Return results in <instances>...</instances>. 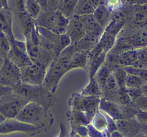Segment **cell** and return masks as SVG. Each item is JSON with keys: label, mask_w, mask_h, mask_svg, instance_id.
Returning a JSON list of instances; mask_svg holds the SVG:
<instances>
[{"label": "cell", "mask_w": 147, "mask_h": 137, "mask_svg": "<svg viewBox=\"0 0 147 137\" xmlns=\"http://www.w3.org/2000/svg\"><path fill=\"white\" fill-rule=\"evenodd\" d=\"M106 114V118H107V130L109 131V132L110 133V134H111L112 132H113V131L118 130V126H117V124H116V121L114 119V118H113L112 117H111L110 116L108 115V114Z\"/></svg>", "instance_id": "obj_44"}, {"label": "cell", "mask_w": 147, "mask_h": 137, "mask_svg": "<svg viewBox=\"0 0 147 137\" xmlns=\"http://www.w3.org/2000/svg\"><path fill=\"white\" fill-rule=\"evenodd\" d=\"M69 18L59 9H42L35 19L36 25L41 26L57 34H65Z\"/></svg>", "instance_id": "obj_4"}, {"label": "cell", "mask_w": 147, "mask_h": 137, "mask_svg": "<svg viewBox=\"0 0 147 137\" xmlns=\"http://www.w3.org/2000/svg\"><path fill=\"white\" fill-rule=\"evenodd\" d=\"M126 1H127L129 4H132V5H133V4H137V3L139 1V0H126Z\"/></svg>", "instance_id": "obj_52"}, {"label": "cell", "mask_w": 147, "mask_h": 137, "mask_svg": "<svg viewBox=\"0 0 147 137\" xmlns=\"http://www.w3.org/2000/svg\"><path fill=\"white\" fill-rule=\"evenodd\" d=\"M124 68L127 73L139 76L145 82H147V68H136V67H133V66L124 67Z\"/></svg>", "instance_id": "obj_38"}, {"label": "cell", "mask_w": 147, "mask_h": 137, "mask_svg": "<svg viewBox=\"0 0 147 137\" xmlns=\"http://www.w3.org/2000/svg\"><path fill=\"white\" fill-rule=\"evenodd\" d=\"M5 119H6L5 117H4V116H3L2 114H1V113H0V124H1V123H2L3 121H4Z\"/></svg>", "instance_id": "obj_54"}, {"label": "cell", "mask_w": 147, "mask_h": 137, "mask_svg": "<svg viewBox=\"0 0 147 137\" xmlns=\"http://www.w3.org/2000/svg\"><path fill=\"white\" fill-rule=\"evenodd\" d=\"M78 50L76 43H70L65 47L58 55L56 57V59L68 70V66L72 58Z\"/></svg>", "instance_id": "obj_25"}, {"label": "cell", "mask_w": 147, "mask_h": 137, "mask_svg": "<svg viewBox=\"0 0 147 137\" xmlns=\"http://www.w3.org/2000/svg\"><path fill=\"white\" fill-rule=\"evenodd\" d=\"M24 39L27 44V53L32 62L48 68L56 58V55L52 50L40 44V36L37 27Z\"/></svg>", "instance_id": "obj_2"}, {"label": "cell", "mask_w": 147, "mask_h": 137, "mask_svg": "<svg viewBox=\"0 0 147 137\" xmlns=\"http://www.w3.org/2000/svg\"><path fill=\"white\" fill-rule=\"evenodd\" d=\"M0 30L5 33L10 42L16 38L13 30V14L9 8L0 7Z\"/></svg>", "instance_id": "obj_18"}, {"label": "cell", "mask_w": 147, "mask_h": 137, "mask_svg": "<svg viewBox=\"0 0 147 137\" xmlns=\"http://www.w3.org/2000/svg\"><path fill=\"white\" fill-rule=\"evenodd\" d=\"M91 124L98 130L104 132L106 137H111L110 133L107 130V118H106V114L100 109L92 119Z\"/></svg>", "instance_id": "obj_28"}, {"label": "cell", "mask_w": 147, "mask_h": 137, "mask_svg": "<svg viewBox=\"0 0 147 137\" xmlns=\"http://www.w3.org/2000/svg\"><path fill=\"white\" fill-rule=\"evenodd\" d=\"M127 21L137 26L147 24V4L132 5L130 17Z\"/></svg>", "instance_id": "obj_20"}, {"label": "cell", "mask_w": 147, "mask_h": 137, "mask_svg": "<svg viewBox=\"0 0 147 137\" xmlns=\"http://www.w3.org/2000/svg\"><path fill=\"white\" fill-rule=\"evenodd\" d=\"M137 59V50L136 49H134L116 54H108L106 61L112 65H118L124 67L132 66Z\"/></svg>", "instance_id": "obj_13"}, {"label": "cell", "mask_w": 147, "mask_h": 137, "mask_svg": "<svg viewBox=\"0 0 147 137\" xmlns=\"http://www.w3.org/2000/svg\"><path fill=\"white\" fill-rule=\"evenodd\" d=\"M11 89H12V88H11V87L2 85V84H0V98H1L4 94H5L6 93L8 92V91H9Z\"/></svg>", "instance_id": "obj_47"}, {"label": "cell", "mask_w": 147, "mask_h": 137, "mask_svg": "<svg viewBox=\"0 0 147 137\" xmlns=\"http://www.w3.org/2000/svg\"><path fill=\"white\" fill-rule=\"evenodd\" d=\"M92 3L94 5V7H97L99 5H101V4H105L106 2V0H91Z\"/></svg>", "instance_id": "obj_49"}, {"label": "cell", "mask_w": 147, "mask_h": 137, "mask_svg": "<svg viewBox=\"0 0 147 137\" xmlns=\"http://www.w3.org/2000/svg\"><path fill=\"white\" fill-rule=\"evenodd\" d=\"M4 59H5V58H4V57H3L0 56V68H1V66H2V64H4Z\"/></svg>", "instance_id": "obj_53"}, {"label": "cell", "mask_w": 147, "mask_h": 137, "mask_svg": "<svg viewBox=\"0 0 147 137\" xmlns=\"http://www.w3.org/2000/svg\"><path fill=\"white\" fill-rule=\"evenodd\" d=\"M11 47V43L5 33L0 30V56L6 58Z\"/></svg>", "instance_id": "obj_34"}, {"label": "cell", "mask_w": 147, "mask_h": 137, "mask_svg": "<svg viewBox=\"0 0 147 137\" xmlns=\"http://www.w3.org/2000/svg\"><path fill=\"white\" fill-rule=\"evenodd\" d=\"M111 74L112 65L107 61H105L104 64L98 68L97 72L95 74L94 78L100 86V89L102 90V92H103V89L104 88L105 84H106L108 78H109Z\"/></svg>", "instance_id": "obj_27"}, {"label": "cell", "mask_w": 147, "mask_h": 137, "mask_svg": "<svg viewBox=\"0 0 147 137\" xmlns=\"http://www.w3.org/2000/svg\"><path fill=\"white\" fill-rule=\"evenodd\" d=\"M21 82V69L6 57L0 68V84L13 88Z\"/></svg>", "instance_id": "obj_10"}, {"label": "cell", "mask_w": 147, "mask_h": 137, "mask_svg": "<svg viewBox=\"0 0 147 137\" xmlns=\"http://www.w3.org/2000/svg\"><path fill=\"white\" fill-rule=\"evenodd\" d=\"M120 88V87H119L116 78L113 76V74H111L110 76H109V78H108L106 84H105V86L103 89V96H102V97L103 96L104 94H107V93L109 92H111V91H114V90L118 89V88Z\"/></svg>", "instance_id": "obj_39"}, {"label": "cell", "mask_w": 147, "mask_h": 137, "mask_svg": "<svg viewBox=\"0 0 147 137\" xmlns=\"http://www.w3.org/2000/svg\"><path fill=\"white\" fill-rule=\"evenodd\" d=\"M25 9L27 14L36 19L42 11V7L37 0H24Z\"/></svg>", "instance_id": "obj_32"}, {"label": "cell", "mask_w": 147, "mask_h": 137, "mask_svg": "<svg viewBox=\"0 0 147 137\" xmlns=\"http://www.w3.org/2000/svg\"><path fill=\"white\" fill-rule=\"evenodd\" d=\"M124 136L123 135L121 132L119 131V130H116V131H113V132L111 134V137H123Z\"/></svg>", "instance_id": "obj_50"}, {"label": "cell", "mask_w": 147, "mask_h": 137, "mask_svg": "<svg viewBox=\"0 0 147 137\" xmlns=\"http://www.w3.org/2000/svg\"><path fill=\"white\" fill-rule=\"evenodd\" d=\"M29 102L26 97L11 89L0 98V113L6 118H16Z\"/></svg>", "instance_id": "obj_5"}, {"label": "cell", "mask_w": 147, "mask_h": 137, "mask_svg": "<svg viewBox=\"0 0 147 137\" xmlns=\"http://www.w3.org/2000/svg\"><path fill=\"white\" fill-rule=\"evenodd\" d=\"M134 105L139 111H147V95L143 94L134 101Z\"/></svg>", "instance_id": "obj_41"}, {"label": "cell", "mask_w": 147, "mask_h": 137, "mask_svg": "<svg viewBox=\"0 0 147 137\" xmlns=\"http://www.w3.org/2000/svg\"><path fill=\"white\" fill-rule=\"evenodd\" d=\"M118 130L124 136H134L142 131V125L135 117L130 119H121L116 121Z\"/></svg>", "instance_id": "obj_17"}, {"label": "cell", "mask_w": 147, "mask_h": 137, "mask_svg": "<svg viewBox=\"0 0 147 137\" xmlns=\"http://www.w3.org/2000/svg\"><path fill=\"white\" fill-rule=\"evenodd\" d=\"M21 81L32 85H42L44 82L47 68L32 63L20 68Z\"/></svg>", "instance_id": "obj_12"}, {"label": "cell", "mask_w": 147, "mask_h": 137, "mask_svg": "<svg viewBox=\"0 0 147 137\" xmlns=\"http://www.w3.org/2000/svg\"><path fill=\"white\" fill-rule=\"evenodd\" d=\"M138 53V59L133 64V67L140 68H147V54L142 48L136 49Z\"/></svg>", "instance_id": "obj_37"}, {"label": "cell", "mask_w": 147, "mask_h": 137, "mask_svg": "<svg viewBox=\"0 0 147 137\" xmlns=\"http://www.w3.org/2000/svg\"><path fill=\"white\" fill-rule=\"evenodd\" d=\"M7 3H8V8L12 13L26 11L24 0H8Z\"/></svg>", "instance_id": "obj_36"}, {"label": "cell", "mask_w": 147, "mask_h": 137, "mask_svg": "<svg viewBox=\"0 0 147 137\" xmlns=\"http://www.w3.org/2000/svg\"><path fill=\"white\" fill-rule=\"evenodd\" d=\"M103 97L113 102L122 104V105H132L134 102L129 96V94L125 88H119L113 91L104 94Z\"/></svg>", "instance_id": "obj_21"}, {"label": "cell", "mask_w": 147, "mask_h": 137, "mask_svg": "<svg viewBox=\"0 0 147 137\" xmlns=\"http://www.w3.org/2000/svg\"><path fill=\"white\" fill-rule=\"evenodd\" d=\"M40 36V42L42 45L52 50L56 57L71 43L66 34H57L41 26L36 25Z\"/></svg>", "instance_id": "obj_6"}, {"label": "cell", "mask_w": 147, "mask_h": 137, "mask_svg": "<svg viewBox=\"0 0 147 137\" xmlns=\"http://www.w3.org/2000/svg\"><path fill=\"white\" fill-rule=\"evenodd\" d=\"M13 14V24H15L18 29L21 31L24 37L31 34L36 27L35 19L30 17L27 11L16 12Z\"/></svg>", "instance_id": "obj_15"}, {"label": "cell", "mask_w": 147, "mask_h": 137, "mask_svg": "<svg viewBox=\"0 0 147 137\" xmlns=\"http://www.w3.org/2000/svg\"><path fill=\"white\" fill-rule=\"evenodd\" d=\"M38 1V3L40 4V5L41 6L42 9H47L48 8V3L49 0H37Z\"/></svg>", "instance_id": "obj_48"}, {"label": "cell", "mask_w": 147, "mask_h": 137, "mask_svg": "<svg viewBox=\"0 0 147 137\" xmlns=\"http://www.w3.org/2000/svg\"><path fill=\"white\" fill-rule=\"evenodd\" d=\"M86 33V29L80 16L74 14L69 18L65 34L68 36L71 43H76L80 41Z\"/></svg>", "instance_id": "obj_14"}, {"label": "cell", "mask_w": 147, "mask_h": 137, "mask_svg": "<svg viewBox=\"0 0 147 137\" xmlns=\"http://www.w3.org/2000/svg\"><path fill=\"white\" fill-rule=\"evenodd\" d=\"M105 4L112 13H115L126 8L129 3L126 0H106Z\"/></svg>", "instance_id": "obj_35"}, {"label": "cell", "mask_w": 147, "mask_h": 137, "mask_svg": "<svg viewBox=\"0 0 147 137\" xmlns=\"http://www.w3.org/2000/svg\"><path fill=\"white\" fill-rule=\"evenodd\" d=\"M61 0H49L48 8L47 9H58Z\"/></svg>", "instance_id": "obj_46"}, {"label": "cell", "mask_w": 147, "mask_h": 137, "mask_svg": "<svg viewBox=\"0 0 147 137\" xmlns=\"http://www.w3.org/2000/svg\"><path fill=\"white\" fill-rule=\"evenodd\" d=\"M8 0H0V7H5L8 8Z\"/></svg>", "instance_id": "obj_51"}, {"label": "cell", "mask_w": 147, "mask_h": 137, "mask_svg": "<svg viewBox=\"0 0 147 137\" xmlns=\"http://www.w3.org/2000/svg\"><path fill=\"white\" fill-rule=\"evenodd\" d=\"M142 49L143 50V51L147 54V46H146V47H142Z\"/></svg>", "instance_id": "obj_55"}, {"label": "cell", "mask_w": 147, "mask_h": 137, "mask_svg": "<svg viewBox=\"0 0 147 137\" xmlns=\"http://www.w3.org/2000/svg\"><path fill=\"white\" fill-rule=\"evenodd\" d=\"M14 91L24 96L31 102H34L42 106L50 108L53 104V93L43 84L32 85L20 82L12 88Z\"/></svg>", "instance_id": "obj_3"}, {"label": "cell", "mask_w": 147, "mask_h": 137, "mask_svg": "<svg viewBox=\"0 0 147 137\" xmlns=\"http://www.w3.org/2000/svg\"><path fill=\"white\" fill-rule=\"evenodd\" d=\"M112 65V64H111ZM128 73L125 70L124 67L118 65H112V74L116 78L120 88H125L126 76Z\"/></svg>", "instance_id": "obj_31"}, {"label": "cell", "mask_w": 147, "mask_h": 137, "mask_svg": "<svg viewBox=\"0 0 147 137\" xmlns=\"http://www.w3.org/2000/svg\"><path fill=\"white\" fill-rule=\"evenodd\" d=\"M67 72V68L62 65L56 59H55L54 61L47 68L43 85L53 94H55L59 83L65 74Z\"/></svg>", "instance_id": "obj_9"}, {"label": "cell", "mask_w": 147, "mask_h": 137, "mask_svg": "<svg viewBox=\"0 0 147 137\" xmlns=\"http://www.w3.org/2000/svg\"><path fill=\"white\" fill-rule=\"evenodd\" d=\"M66 116L70 122V128H75L80 125L88 126L91 123L86 114L81 111L71 109L66 113Z\"/></svg>", "instance_id": "obj_22"}, {"label": "cell", "mask_w": 147, "mask_h": 137, "mask_svg": "<svg viewBox=\"0 0 147 137\" xmlns=\"http://www.w3.org/2000/svg\"><path fill=\"white\" fill-rule=\"evenodd\" d=\"M23 132L30 136L42 133V131L34 126L20 121L16 118H6L0 124V134Z\"/></svg>", "instance_id": "obj_11"}, {"label": "cell", "mask_w": 147, "mask_h": 137, "mask_svg": "<svg viewBox=\"0 0 147 137\" xmlns=\"http://www.w3.org/2000/svg\"><path fill=\"white\" fill-rule=\"evenodd\" d=\"M144 83L146 82L139 76L128 73L125 82V86L126 88H139L142 87Z\"/></svg>", "instance_id": "obj_33"}, {"label": "cell", "mask_w": 147, "mask_h": 137, "mask_svg": "<svg viewBox=\"0 0 147 137\" xmlns=\"http://www.w3.org/2000/svg\"><path fill=\"white\" fill-rule=\"evenodd\" d=\"M99 109L114 118L116 121L121 119H130L134 118L139 110L132 105H122L106 99L105 97L100 98Z\"/></svg>", "instance_id": "obj_8"}, {"label": "cell", "mask_w": 147, "mask_h": 137, "mask_svg": "<svg viewBox=\"0 0 147 137\" xmlns=\"http://www.w3.org/2000/svg\"><path fill=\"white\" fill-rule=\"evenodd\" d=\"M93 14L100 26L104 29L113 19V14L106 7V4H101L96 7Z\"/></svg>", "instance_id": "obj_23"}, {"label": "cell", "mask_w": 147, "mask_h": 137, "mask_svg": "<svg viewBox=\"0 0 147 137\" xmlns=\"http://www.w3.org/2000/svg\"><path fill=\"white\" fill-rule=\"evenodd\" d=\"M104 32V31H103ZM103 33L102 32H89L86 33L84 37L76 42L78 49L85 51H90L98 43Z\"/></svg>", "instance_id": "obj_19"}, {"label": "cell", "mask_w": 147, "mask_h": 137, "mask_svg": "<svg viewBox=\"0 0 147 137\" xmlns=\"http://www.w3.org/2000/svg\"><path fill=\"white\" fill-rule=\"evenodd\" d=\"M7 58H8L20 68L33 63L27 50L20 48L14 43H11V47Z\"/></svg>", "instance_id": "obj_16"}, {"label": "cell", "mask_w": 147, "mask_h": 137, "mask_svg": "<svg viewBox=\"0 0 147 137\" xmlns=\"http://www.w3.org/2000/svg\"><path fill=\"white\" fill-rule=\"evenodd\" d=\"M126 91L129 94V96L131 98L132 101H134L135 100L142 95H143V91H142V87L139 88H126Z\"/></svg>", "instance_id": "obj_42"}, {"label": "cell", "mask_w": 147, "mask_h": 137, "mask_svg": "<svg viewBox=\"0 0 147 137\" xmlns=\"http://www.w3.org/2000/svg\"><path fill=\"white\" fill-rule=\"evenodd\" d=\"M88 51L78 50L69 64L68 71L80 68L86 69L88 63Z\"/></svg>", "instance_id": "obj_24"}, {"label": "cell", "mask_w": 147, "mask_h": 137, "mask_svg": "<svg viewBox=\"0 0 147 137\" xmlns=\"http://www.w3.org/2000/svg\"><path fill=\"white\" fill-rule=\"evenodd\" d=\"M96 7L92 3L91 0H78L74 10V14L83 16L86 14H93Z\"/></svg>", "instance_id": "obj_29"}, {"label": "cell", "mask_w": 147, "mask_h": 137, "mask_svg": "<svg viewBox=\"0 0 147 137\" xmlns=\"http://www.w3.org/2000/svg\"><path fill=\"white\" fill-rule=\"evenodd\" d=\"M135 118L142 126H147V111H139Z\"/></svg>", "instance_id": "obj_45"}, {"label": "cell", "mask_w": 147, "mask_h": 137, "mask_svg": "<svg viewBox=\"0 0 147 137\" xmlns=\"http://www.w3.org/2000/svg\"><path fill=\"white\" fill-rule=\"evenodd\" d=\"M86 33L89 32H102L103 33L104 29L100 26L98 21L95 17L93 14H86V15L80 16Z\"/></svg>", "instance_id": "obj_26"}, {"label": "cell", "mask_w": 147, "mask_h": 137, "mask_svg": "<svg viewBox=\"0 0 147 137\" xmlns=\"http://www.w3.org/2000/svg\"><path fill=\"white\" fill-rule=\"evenodd\" d=\"M100 97L82 95L80 92L72 94L68 100L71 109L83 111L90 121L99 110Z\"/></svg>", "instance_id": "obj_7"}, {"label": "cell", "mask_w": 147, "mask_h": 137, "mask_svg": "<svg viewBox=\"0 0 147 137\" xmlns=\"http://www.w3.org/2000/svg\"><path fill=\"white\" fill-rule=\"evenodd\" d=\"M88 130V136L90 137H106L104 132L98 130L91 123L87 126Z\"/></svg>", "instance_id": "obj_43"}, {"label": "cell", "mask_w": 147, "mask_h": 137, "mask_svg": "<svg viewBox=\"0 0 147 137\" xmlns=\"http://www.w3.org/2000/svg\"><path fill=\"white\" fill-rule=\"evenodd\" d=\"M70 136H88V130L87 126L80 125L75 128H70Z\"/></svg>", "instance_id": "obj_40"}, {"label": "cell", "mask_w": 147, "mask_h": 137, "mask_svg": "<svg viewBox=\"0 0 147 137\" xmlns=\"http://www.w3.org/2000/svg\"><path fill=\"white\" fill-rule=\"evenodd\" d=\"M16 118L46 131L53 126L54 118L50 108L34 102H30L22 108Z\"/></svg>", "instance_id": "obj_1"}, {"label": "cell", "mask_w": 147, "mask_h": 137, "mask_svg": "<svg viewBox=\"0 0 147 137\" xmlns=\"http://www.w3.org/2000/svg\"><path fill=\"white\" fill-rule=\"evenodd\" d=\"M80 94L84 96H98L101 98L103 96V92L100 89V86L96 82L95 78H89V81L87 85L81 90Z\"/></svg>", "instance_id": "obj_30"}]
</instances>
